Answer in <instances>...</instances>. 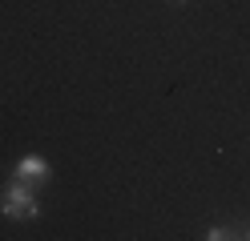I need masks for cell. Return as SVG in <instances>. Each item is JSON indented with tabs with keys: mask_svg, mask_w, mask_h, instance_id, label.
I'll return each instance as SVG.
<instances>
[{
	"mask_svg": "<svg viewBox=\"0 0 250 241\" xmlns=\"http://www.w3.org/2000/svg\"><path fill=\"white\" fill-rule=\"evenodd\" d=\"M17 177L21 181H37V177H49V165L41 157H21L17 161Z\"/></svg>",
	"mask_w": 250,
	"mask_h": 241,
	"instance_id": "2",
	"label": "cell"
},
{
	"mask_svg": "<svg viewBox=\"0 0 250 241\" xmlns=\"http://www.w3.org/2000/svg\"><path fill=\"white\" fill-rule=\"evenodd\" d=\"M178 4H182V0H178Z\"/></svg>",
	"mask_w": 250,
	"mask_h": 241,
	"instance_id": "5",
	"label": "cell"
},
{
	"mask_svg": "<svg viewBox=\"0 0 250 241\" xmlns=\"http://www.w3.org/2000/svg\"><path fill=\"white\" fill-rule=\"evenodd\" d=\"M0 213L12 217V221H33V217L41 213L37 197L28 193V185L21 181V177H17L12 185H4V193H0Z\"/></svg>",
	"mask_w": 250,
	"mask_h": 241,
	"instance_id": "1",
	"label": "cell"
},
{
	"mask_svg": "<svg viewBox=\"0 0 250 241\" xmlns=\"http://www.w3.org/2000/svg\"><path fill=\"white\" fill-rule=\"evenodd\" d=\"M242 237H246V241H250V229H242Z\"/></svg>",
	"mask_w": 250,
	"mask_h": 241,
	"instance_id": "4",
	"label": "cell"
},
{
	"mask_svg": "<svg viewBox=\"0 0 250 241\" xmlns=\"http://www.w3.org/2000/svg\"><path fill=\"white\" fill-rule=\"evenodd\" d=\"M206 237H210V241H226V237H234V233L226 229V225H214V229H210Z\"/></svg>",
	"mask_w": 250,
	"mask_h": 241,
	"instance_id": "3",
	"label": "cell"
}]
</instances>
